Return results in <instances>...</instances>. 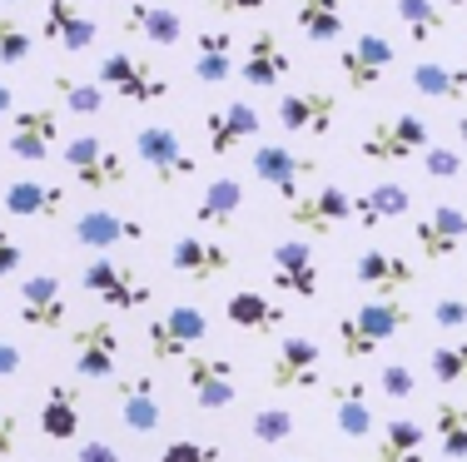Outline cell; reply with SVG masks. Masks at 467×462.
<instances>
[{
	"mask_svg": "<svg viewBox=\"0 0 467 462\" xmlns=\"http://www.w3.org/2000/svg\"><path fill=\"white\" fill-rule=\"evenodd\" d=\"M284 214H288V224L298 229V234H308V239H328L338 224H348L353 219V200H348V190L343 184H314L308 194H298L294 204H284Z\"/></svg>",
	"mask_w": 467,
	"mask_h": 462,
	"instance_id": "8",
	"label": "cell"
},
{
	"mask_svg": "<svg viewBox=\"0 0 467 462\" xmlns=\"http://www.w3.org/2000/svg\"><path fill=\"white\" fill-rule=\"evenodd\" d=\"M324 383V354L308 334H284L269 363V388L279 393H314Z\"/></svg>",
	"mask_w": 467,
	"mask_h": 462,
	"instance_id": "9",
	"label": "cell"
},
{
	"mask_svg": "<svg viewBox=\"0 0 467 462\" xmlns=\"http://www.w3.org/2000/svg\"><path fill=\"white\" fill-rule=\"evenodd\" d=\"M20 363H26V354H20L16 344H5V338H0V378H16Z\"/></svg>",
	"mask_w": 467,
	"mask_h": 462,
	"instance_id": "51",
	"label": "cell"
},
{
	"mask_svg": "<svg viewBox=\"0 0 467 462\" xmlns=\"http://www.w3.org/2000/svg\"><path fill=\"white\" fill-rule=\"evenodd\" d=\"M10 109H16V90H10V85H0V115H10Z\"/></svg>",
	"mask_w": 467,
	"mask_h": 462,
	"instance_id": "52",
	"label": "cell"
},
{
	"mask_svg": "<svg viewBox=\"0 0 467 462\" xmlns=\"http://www.w3.org/2000/svg\"><path fill=\"white\" fill-rule=\"evenodd\" d=\"M378 388H383V398L408 403L418 393V378H413V368H408V363H388V368H378Z\"/></svg>",
	"mask_w": 467,
	"mask_h": 462,
	"instance_id": "43",
	"label": "cell"
},
{
	"mask_svg": "<svg viewBox=\"0 0 467 462\" xmlns=\"http://www.w3.org/2000/svg\"><path fill=\"white\" fill-rule=\"evenodd\" d=\"M269 0H209V10L214 15H254V10H264Z\"/></svg>",
	"mask_w": 467,
	"mask_h": 462,
	"instance_id": "50",
	"label": "cell"
},
{
	"mask_svg": "<svg viewBox=\"0 0 467 462\" xmlns=\"http://www.w3.org/2000/svg\"><path fill=\"white\" fill-rule=\"evenodd\" d=\"M298 36L314 40V46H338L343 40V5L338 0H298V15H294Z\"/></svg>",
	"mask_w": 467,
	"mask_h": 462,
	"instance_id": "36",
	"label": "cell"
},
{
	"mask_svg": "<svg viewBox=\"0 0 467 462\" xmlns=\"http://www.w3.org/2000/svg\"><path fill=\"white\" fill-rule=\"evenodd\" d=\"M70 358H75V373L80 378H109L115 373V363H119V328H115V318H95V323H80L70 334Z\"/></svg>",
	"mask_w": 467,
	"mask_h": 462,
	"instance_id": "15",
	"label": "cell"
},
{
	"mask_svg": "<svg viewBox=\"0 0 467 462\" xmlns=\"http://www.w3.org/2000/svg\"><path fill=\"white\" fill-rule=\"evenodd\" d=\"M458 139H462V145H467V109H462V115H458Z\"/></svg>",
	"mask_w": 467,
	"mask_h": 462,
	"instance_id": "53",
	"label": "cell"
},
{
	"mask_svg": "<svg viewBox=\"0 0 467 462\" xmlns=\"http://www.w3.org/2000/svg\"><path fill=\"white\" fill-rule=\"evenodd\" d=\"M239 209H244V184L229 180V174H219V180H209L204 194H199L194 224H204V229H234V224H239Z\"/></svg>",
	"mask_w": 467,
	"mask_h": 462,
	"instance_id": "32",
	"label": "cell"
},
{
	"mask_svg": "<svg viewBox=\"0 0 467 462\" xmlns=\"http://www.w3.org/2000/svg\"><path fill=\"white\" fill-rule=\"evenodd\" d=\"M184 393L199 403L204 413H219L239 398V383H234V363L214 358V354H194L184 363Z\"/></svg>",
	"mask_w": 467,
	"mask_h": 462,
	"instance_id": "17",
	"label": "cell"
},
{
	"mask_svg": "<svg viewBox=\"0 0 467 462\" xmlns=\"http://www.w3.org/2000/svg\"><path fill=\"white\" fill-rule=\"evenodd\" d=\"M60 159H65V169H70V180L80 184V190H119V184L130 180V164H125V154H119L109 139H99V135H70L65 139V149H60Z\"/></svg>",
	"mask_w": 467,
	"mask_h": 462,
	"instance_id": "5",
	"label": "cell"
},
{
	"mask_svg": "<svg viewBox=\"0 0 467 462\" xmlns=\"http://www.w3.org/2000/svg\"><path fill=\"white\" fill-rule=\"evenodd\" d=\"M448 5H452V10H467V0H448Z\"/></svg>",
	"mask_w": 467,
	"mask_h": 462,
	"instance_id": "55",
	"label": "cell"
},
{
	"mask_svg": "<svg viewBox=\"0 0 467 462\" xmlns=\"http://www.w3.org/2000/svg\"><path fill=\"white\" fill-rule=\"evenodd\" d=\"M80 289L95 293L105 308H115V313H135L154 299V289L140 279L135 269H125V263H115L109 254H90L80 263Z\"/></svg>",
	"mask_w": 467,
	"mask_h": 462,
	"instance_id": "6",
	"label": "cell"
},
{
	"mask_svg": "<svg viewBox=\"0 0 467 462\" xmlns=\"http://www.w3.org/2000/svg\"><path fill=\"white\" fill-rule=\"evenodd\" d=\"M353 283H358L363 293H373V299H393V293H403L418 283V269L403 254H393V249H363V254L353 259Z\"/></svg>",
	"mask_w": 467,
	"mask_h": 462,
	"instance_id": "19",
	"label": "cell"
},
{
	"mask_svg": "<svg viewBox=\"0 0 467 462\" xmlns=\"http://www.w3.org/2000/svg\"><path fill=\"white\" fill-rule=\"evenodd\" d=\"M432 328H442V334H462L467 328V299L462 293H442V299H432Z\"/></svg>",
	"mask_w": 467,
	"mask_h": 462,
	"instance_id": "45",
	"label": "cell"
},
{
	"mask_svg": "<svg viewBox=\"0 0 467 462\" xmlns=\"http://www.w3.org/2000/svg\"><path fill=\"white\" fill-rule=\"evenodd\" d=\"M274 115H279L284 135L324 139V135H333V125H338V95L333 90H284L279 105H274Z\"/></svg>",
	"mask_w": 467,
	"mask_h": 462,
	"instance_id": "10",
	"label": "cell"
},
{
	"mask_svg": "<svg viewBox=\"0 0 467 462\" xmlns=\"http://www.w3.org/2000/svg\"><path fill=\"white\" fill-rule=\"evenodd\" d=\"M40 433H46L50 443H70V437L80 433V398H75L70 383H55L46 393V403H40Z\"/></svg>",
	"mask_w": 467,
	"mask_h": 462,
	"instance_id": "35",
	"label": "cell"
},
{
	"mask_svg": "<svg viewBox=\"0 0 467 462\" xmlns=\"http://www.w3.org/2000/svg\"><path fill=\"white\" fill-rule=\"evenodd\" d=\"M115 408H119V423L130 433H154L164 423L160 393H154V373H125L115 383Z\"/></svg>",
	"mask_w": 467,
	"mask_h": 462,
	"instance_id": "23",
	"label": "cell"
},
{
	"mask_svg": "<svg viewBox=\"0 0 467 462\" xmlns=\"http://www.w3.org/2000/svg\"><path fill=\"white\" fill-rule=\"evenodd\" d=\"M264 129V119H259V109H254L249 100H229V105H219V109H209L204 115V135H209V154H234L244 145V139H254Z\"/></svg>",
	"mask_w": 467,
	"mask_h": 462,
	"instance_id": "24",
	"label": "cell"
},
{
	"mask_svg": "<svg viewBox=\"0 0 467 462\" xmlns=\"http://www.w3.org/2000/svg\"><path fill=\"white\" fill-rule=\"evenodd\" d=\"M209 338V313L194 303H174L144 328V348H150L154 363H189L194 348Z\"/></svg>",
	"mask_w": 467,
	"mask_h": 462,
	"instance_id": "4",
	"label": "cell"
},
{
	"mask_svg": "<svg viewBox=\"0 0 467 462\" xmlns=\"http://www.w3.org/2000/svg\"><path fill=\"white\" fill-rule=\"evenodd\" d=\"M70 239H75L80 249H90V254H109V249H119V244H144V239H150V229H144L135 214H115V209H85V214L75 219Z\"/></svg>",
	"mask_w": 467,
	"mask_h": 462,
	"instance_id": "14",
	"label": "cell"
},
{
	"mask_svg": "<svg viewBox=\"0 0 467 462\" xmlns=\"http://www.w3.org/2000/svg\"><path fill=\"white\" fill-rule=\"evenodd\" d=\"M254 174H259L269 190H279L284 204H294L298 194H308V180L324 174V169H318V159H308V154H298L288 145H259L254 149Z\"/></svg>",
	"mask_w": 467,
	"mask_h": 462,
	"instance_id": "11",
	"label": "cell"
},
{
	"mask_svg": "<svg viewBox=\"0 0 467 462\" xmlns=\"http://www.w3.org/2000/svg\"><path fill=\"white\" fill-rule=\"evenodd\" d=\"M16 443H20V417L0 408V457H16Z\"/></svg>",
	"mask_w": 467,
	"mask_h": 462,
	"instance_id": "48",
	"label": "cell"
},
{
	"mask_svg": "<svg viewBox=\"0 0 467 462\" xmlns=\"http://www.w3.org/2000/svg\"><path fill=\"white\" fill-rule=\"evenodd\" d=\"M288 70H294V60H288V50L279 46V36H274L269 26H259L249 36V46L239 55V85H249V90H274V85L288 80Z\"/></svg>",
	"mask_w": 467,
	"mask_h": 462,
	"instance_id": "16",
	"label": "cell"
},
{
	"mask_svg": "<svg viewBox=\"0 0 467 462\" xmlns=\"http://www.w3.org/2000/svg\"><path fill=\"white\" fill-rule=\"evenodd\" d=\"M428 368H432V383L442 388H467V338H448L428 354Z\"/></svg>",
	"mask_w": 467,
	"mask_h": 462,
	"instance_id": "40",
	"label": "cell"
},
{
	"mask_svg": "<svg viewBox=\"0 0 467 462\" xmlns=\"http://www.w3.org/2000/svg\"><path fill=\"white\" fill-rule=\"evenodd\" d=\"M135 154H140V164L160 184H180V180H189V174H199L194 169V154L184 149V139L174 135L170 125H144V129H135Z\"/></svg>",
	"mask_w": 467,
	"mask_h": 462,
	"instance_id": "13",
	"label": "cell"
},
{
	"mask_svg": "<svg viewBox=\"0 0 467 462\" xmlns=\"http://www.w3.org/2000/svg\"><path fill=\"white\" fill-rule=\"evenodd\" d=\"M0 204L16 219H55V214H65V184L36 180V174L30 180H10L0 190Z\"/></svg>",
	"mask_w": 467,
	"mask_h": 462,
	"instance_id": "26",
	"label": "cell"
},
{
	"mask_svg": "<svg viewBox=\"0 0 467 462\" xmlns=\"http://www.w3.org/2000/svg\"><path fill=\"white\" fill-rule=\"evenodd\" d=\"M373 462H428V427L418 417H388Z\"/></svg>",
	"mask_w": 467,
	"mask_h": 462,
	"instance_id": "33",
	"label": "cell"
},
{
	"mask_svg": "<svg viewBox=\"0 0 467 462\" xmlns=\"http://www.w3.org/2000/svg\"><path fill=\"white\" fill-rule=\"evenodd\" d=\"M432 145L428 135V119L403 109V115H388V119H373L358 139V154L368 164H408V159H422V149Z\"/></svg>",
	"mask_w": 467,
	"mask_h": 462,
	"instance_id": "3",
	"label": "cell"
},
{
	"mask_svg": "<svg viewBox=\"0 0 467 462\" xmlns=\"http://www.w3.org/2000/svg\"><path fill=\"white\" fill-rule=\"evenodd\" d=\"M16 5H30V0H0V10H16Z\"/></svg>",
	"mask_w": 467,
	"mask_h": 462,
	"instance_id": "54",
	"label": "cell"
},
{
	"mask_svg": "<svg viewBox=\"0 0 467 462\" xmlns=\"http://www.w3.org/2000/svg\"><path fill=\"white\" fill-rule=\"evenodd\" d=\"M219 457H224L219 443H194V437H174L160 453V462H219Z\"/></svg>",
	"mask_w": 467,
	"mask_h": 462,
	"instance_id": "46",
	"label": "cell"
},
{
	"mask_svg": "<svg viewBox=\"0 0 467 462\" xmlns=\"http://www.w3.org/2000/svg\"><path fill=\"white\" fill-rule=\"evenodd\" d=\"M413 90L422 95V100L458 105V100H467V65H458V60H418L413 65Z\"/></svg>",
	"mask_w": 467,
	"mask_h": 462,
	"instance_id": "31",
	"label": "cell"
},
{
	"mask_svg": "<svg viewBox=\"0 0 467 462\" xmlns=\"http://www.w3.org/2000/svg\"><path fill=\"white\" fill-rule=\"evenodd\" d=\"M55 95H60L65 109H75V115H99L105 109V90H99L95 80H75V75H55Z\"/></svg>",
	"mask_w": 467,
	"mask_h": 462,
	"instance_id": "41",
	"label": "cell"
},
{
	"mask_svg": "<svg viewBox=\"0 0 467 462\" xmlns=\"http://www.w3.org/2000/svg\"><path fill=\"white\" fill-rule=\"evenodd\" d=\"M249 433H254V443H264V447H284V443H294L298 417H294V408L269 403V408H259V413L249 417Z\"/></svg>",
	"mask_w": 467,
	"mask_h": 462,
	"instance_id": "39",
	"label": "cell"
},
{
	"mask_svg": "<svg viewBox=\"0 0 467 462\" xmlns=\"http://www.w3.org/2000/svg\"><path fill=\"white\" fill-rule=\"evenodd\" d=\"M408 209H413V194H408L403 184L383 180V184H368L363 194H353V224L383 229V224H393V219H403Z\"/></svg>",
	"mask_w": 467,
	"mask_h": 462,
	"instance_id": "27",
	"label": "cell"
},
{
	"mask_svg": "<svg viewBox=\"0 0 467 462\" xmlns=\"http://www.w3.org/2000/svg\"><path fill=\"white\" fill-rule=\"evenodd\" d=\"M462 279H467V263H462Z\"/></svg>",
	"mask_w": 467,
	"mask_h": 462,
	"instance_id": "56",
	"label": "cell"
},
{
	"mask_svg": "<svg viewBox=\"0 0 467 462\" xmlns=\"http://www.w3.org/2000/svg\"><path fill=\"white\" fill-rule=\"evenodd\" d=\"M239 60H234V36L229 30H199L194 36V80L199 85H229Z\"/></svg>",
	"mask_w": 467,
	"mask_h": 462,
	"instance_id": "29",
	"label": "cell"
},
{
	"mask_svg": "<svg viewBox=\"0 0 467 462\" xmlns=\"http://www.w3.org/2000/svg\"><path fill=\"white\" fill-rule=\"evenodd\" d=\"M224 318L239 334H274V328H284L288 323V313L274 299H264V293H254V289H239V293H229V303H224Z\"/></svg>",
	"mask_w": 467,
	"mask_h": 462,
	"instance_id": "34",
	"label": "cell"
},
{
	"mask_svg": "<svg viewBox=\"0 0 467 462\" xmlns=\"http://www.w3.org/2000/svg\"><path fill=\"white\" fill-rule=\"evenodd\" d=\"M75 462H119V447H109V443H99V437H90V443H80Z\"/></svg>",
	"mask_w": 467,
	"mask_h": 462,
	"instance_id": "49",
	"label": "cell"
},
{
	"mask_svg": "<svg viewBox=\"0 0 467 462\" xmlns=\"http://www.w3.org/2000/svg\"><path fill=\"white\" fill-rule=\"evenodd\" d=\"M333 423L343 437H368L373 433V403H368V383L363 378H343L333 383Z\"/></svg>",
	"mask_w": 467,
	"mask_h": 462,
	"instance_id": "30",
	"label": "cell"
},
{
	"mask_svg": "<svg viewBox=\"0 0 467 462\" xmlns=\"http://www.w3.org/2000/svg\"><path fill=\"white\" fill-rule=\"evenodd\" d=\"M20 263H26V249L16 244V234H10V229H0V279H16Z\"/></svg>",
	"mask_w": 467,
	"mask_h": 462,
	"instance_id": "47",
	"label": "cell"
},
{
	"mask_svg": "<svg viewBox=\"0 0 467 462\" xmlns=\"http://www.w3.org/2000/svg\"><path fill=\"white\" fill-rule=\"evenodd\" d=\"M55 139H60V115L50 105H36V109H20L10 119V135H5V149L26 164H46L55 154Z\"/></svg>",
	"mask_w": 467,
	"mask_h": 462,
	"instance_id": "20",
	"label": "cell"
},
{
	"mask_svg": "<svg viewBox=\"0 0 467 462\" xmlns=\"http://www.w3.org/2000/svg\"><path fill=\"white\" fill-rule=\"evenodd\" d=\"M393 60H398L393 40L378 36V30H363V36H353V46H343V55H338V80L348 85L353 95H373V90H383Z\"/></svg>",
	"mask_w": 467,
	"mask_h": 462,
	"instance_id": "7",
	"label": "cell"
},
{
	"mask_svg": "<svg viewBox=\"0 0 467 462\" xmlns=\"http://www.w3.org/2000/svg\"><path fill=\"white\" fill-rule=\"evenodd\" d=\"M408 323H413V308L403 303V293H393V299H363L353 313H338V354L348 363H368Z\"/></svg>",
	"mask_w": 467,
	"mask_h": 462,
	"instance_id": "1",
	"label": "cell"
},
{
	"mask_svg": "<svg viewBox=\"0 0 467 462\" xmlns=\"http://www.w3.org/2000/svg\"><path fill=\"white\" fill-rule=\"evenodd\" d=\"M393 15L403 20V30H408L413 46H428V40L448 26V15H442L438 0H393Z\"/></svg>",
	"mask_w": 467,
	"mask_h": 462,
	"instance_id": "38",
	"label": "cell"
},
{
	"mask_svg": "<svg viewBox=\"0 0 467 462\" xmlns=\"http://www.w3.org/2000/svg\"><path fill=\"white\" fill-rule=\"evenodd\" d=\"M125 30H130V36H140V40H150V46H164V50L184 40L180 10L154 5V0H130V5H125Z\"/></svg>",
	"mask_w": 467,
	"mask_h": 462,
	"instance_id": "28",
	"label": "cell"
},
{
	"mask_svg": "<svg viewBox=\"0 0 467 462\" xmlns=\"http://www.w3.org/2000/svg\"><path fill=\"white\" fill-rule=\"evenodd\" d=\"M269 273H274V289H279V293L318 299V254H314L308 239H284V244H274Z\"/></svg>",
	"mask_w": 467,
	"mask_h": 462,
	"instance_id": "18",
	"label": "cell"
},
{
	"mask_svg": "<svg viewBox=\"0 0 467 462\" xmlns=\"http://www.w3.org/2000/svg\"><path fill=\"white\" fill-rule=\"evenodd\" d=\"M432 443L442 447V457L467 462V408L462 403H438L432 408Z\"/></svg>",
	"mask_w": 467,
	"mask_h": 462,
	"instance_id": "37",
	"label": "cell"
},
{
	"mask_svg": "<svg viewBox=\"0 0 467 462\" xmlns=\"http://www.w3.org/2000/svg\"><path fill=\"white\" fill-rule=\"evenodd\" d=\"M422 174H428V180H458L462 174V154L458 149H448V145H428L422 149Z\"/></svg>",
	"mask_w": 467,
	"mask_h": 462,
	"instance_id": "44",
	"label": "cell"
},
{
	"mask_svg": "<svg viewBox=\"0 0 467 462\" xmlns=\"http://www.w3.org/2000/svg\"><path fill=\"white\" fill-rule=\"evenodd\" d=\"M40 36L65 55H85L99 40V26L85 15L75 0H46V15H40Z\"/></svg>",
	"mask_w": 467,
	"mask_h": 462,
	"instance_id": "21",
	"label": "cell"
},
{
	"mask_svg": "<svg viewBox=\"0 0 467 462\" xmlns=\"http://www.w3.org/2000/svg\"><path fill=\"white\" fill-rule=\"evenodd\" d=\"M413 239H418V254L428 263H442L448 254H458L467 244V214L458 204H438L432 214H422L413 224Z\"/></svg>",
	"mask_w": 467,
	"mask_h": 462,
	"instance_id": "22",
	"label": "cell"
},
{
	"mask_svg": "<svg viewBox=\"0 0 467 462\" xmlns=\"http://www.w3.org/2000/svg\"><path fill=\"white\" fill-rule=\"evenodd\" d=\"M20 323L36 328V334H60L65 323H70V299H65V283L55 279V273H30V279H20Z\"/></svg>",
	"mask_w": 467,
	"mask_h": 462,
	"instance_id": "12",
	"label": "cell"
},
{
	"mask_svg": "<svg viewBox=\"0 0 467 462\" xmlns=\"http://www.w3.org/2000/svg\"><path fill=\"white\" fill-rule=\"evenodd\" d=\"M95 85L105 95H119L130 105H160L170 100V80L154 70V60H144L135 50H109L95 60Z\"/></svg>",
	"mask_w": 467,
	"mask_h": 462,
	"instance_id": "2",
	"label": "cell"
},
{
	"mask_svg": "<svg viewBox=\"0 0 467 462\" xmlns=\"http://www.w3.org/2000/svg\"><path fill=\"white\" fill-rule=\"evenodd\" d=\"M170 269L184 273V279H194V283H214V279H224V273L234 269V254L224 244H209V239L184 234V239L170 244Z\"/></svg>",
	"mask_w": 467,
	"mask_h": 462,
	"instance_id": "25",
	"label": "cell"
},
{
	"mask_svg": "<svg viewBox=\"0 0 467 462\" xmlns=\"http://www.w3.org/2000/svg\"><path fill=\"white\" fill-rule=\"evenodd\" d=\"M30 46H36V40H30V30L20 26L16 15H5V10H0V65H26L30 60Z\"/></svg>",
	"mask_w": 467,
	"mask_h": 462,
	"instance_id": "42",
	"label": "cell"
}]
</instances>
